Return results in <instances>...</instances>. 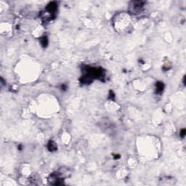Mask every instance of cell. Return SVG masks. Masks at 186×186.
Returning a JSON list of instances; mask_svg holds the SVG:
<instances>
[{"mask_svg": "<svg viewBox=\"0 0 186 186\" xmlns=\"http://www.w3.org/2000/svg\"><path fill=\"white\" fill-rule=\"evenodd\" d=\"M164 84L161 83V82H158L156 84V91L159 93V92H162L163 90H164Z\"/></svg>", "mask_w": 186, "mask_h": 186, "instance_id": "cell-4", "label": "cell"}, {"mask_svg": "<svg viewBox=\"0 0 186 186\" xmlns=\"http://www.w3.org/2000/svg\"><path fill=\"white\" fill-rule=\"evenodd\" d=\"M185 135V129H182L181 131H180V137L182 138H183Z\"/></svg>", "mask_w": 186, "mask_h": 186, "instance_id": "cell-6", "label": "cell"}, {"mask_svg": "<svg viewBox=\"0 0 186 186\" xmlns=\"http://www.w3.org/2000/svg\"><path fill=\"white\" fill-rule=\"evenodd\" d=\"M47 148H48L49 150H50L51 152H53V151L57 150V145L53 141H50L49 142V143L47 145Z\"/></svg>", "mask_w": 186, "mask_h": 186, "instance_id": "cell-3", "label": "cell"}, {"mask_svg": "<svg viewBox=\"0 0 186 186\" xmlns=\"http://www.w3.org/2000/svg\"><path fill=\"white\" fill-rule=\"evenodd\" d=\"M47 38L46 37H44L42 39H41V44H42V45L43 46V47H46V46H47Z\"/></svg>", "mask_w": 186, "mask_h": 186, "instance_id": "cell-5", "label": "cell"}, {"mask_svg": "<svg viewBox=\"0 0 186 186\" xmlns=\"http://www.w3.org/2000/svg\"><path fill=\"white\" fill-rule=\"evenodd\" d=\"M145 5V2H140V1L132 2L130 5L129 10L133 15H139L144 10Z\"/></svg>", "mask_w": 186, "mask_h": 186, "instance_id": "cell-1", "label": "cell"}, {"mask_svg": "<svg viewBox=\"0 0 186 186\" xmlns=\"http://www.w3.org/2000/svg\"><path fill=\"white\" fill-rule=\"evenodd\" d=\"M57 10V5L56 2H50V4L47 5L46 7V12L50 15L51 18L55 15Z\"/></svg>", "mask_w": 186, "mask_h": 186, "instance_id": "cell-2", "label": "cell"}]
</instances>
